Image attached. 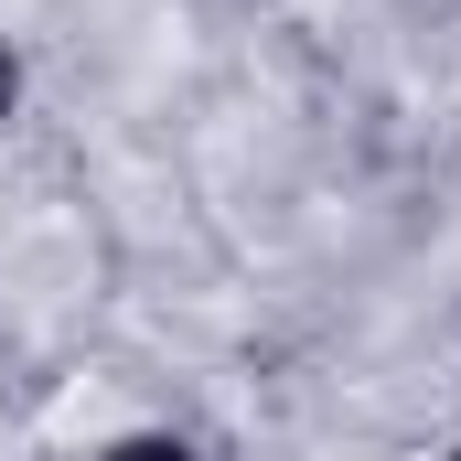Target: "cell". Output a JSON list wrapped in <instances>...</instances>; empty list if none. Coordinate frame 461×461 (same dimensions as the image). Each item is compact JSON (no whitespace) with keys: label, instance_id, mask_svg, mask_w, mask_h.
Returning a JSON list of instances; mask_svg holds the SVG:
<instances>
[{"label":"cell","instance_id":"cell-2","mask_svg":"<svg viewBox=\"0 0 461 461\" xmlns=\"http://www.w3.org/2000/svg\"><path fill=\"white\" fill-rule=\"evenodd\" d=\"M22 108V65H11V43H0V118Z\"/></svg>","mask_w":461,"mask_h":461},{"label":"cell","instance_id":"cell-1","mask_svg":"<svg viewBox=\"0 0 461 461\" xmlns=\"http://www.w3.org/2000/svg\"><path fill=\"white\" fill-rule=\"evenodd\" d=\"M108 461H194V451H183V440H161V429H140V440H118Z\"/></svg>","mask_w":461,"mask_h":461}]
</instances>
